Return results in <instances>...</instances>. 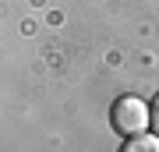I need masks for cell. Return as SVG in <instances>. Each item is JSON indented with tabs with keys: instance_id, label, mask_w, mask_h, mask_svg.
I'll return each mask as SVG.
<instances>
[{
	"instance_id": "2",
	"label": "cell",
	"mask_w": 159,
	"mask_h": 152,
	"mask_svg": "<svg viewBox=\"0 0 159 152\" xmlns=\"http://www.w3.org/2000/svg\"><path fill=\"white\" fill-rule=\"evenodd\" d=\"M120 152H159V135H148V131L131 135V138H124Z\"/></svg>"
},
{
	"instance_id": "1",
	"label": "cell",
	"mask_w": 159,
	"mask_h": 152,
	"mask_svg": "<svg viewBox=\"0 0 159 152\" xmlns=\"http://www.w3.org/2000/svg\"><path fill=\"white\" fill-rule=\"evenodd\" d=\"M110 124H113L117 135H142V131L152 127V106L138 96H120L113 106H110Z\"/></svg>"
},
{
	"instance_id": "3",
	"label": "cell",
	"mask_w": 159,
	"mask_h": 152,
	"mask_svg": "<svg viewBox=\"0 0 159 152\" xmlns=\"http://www.w3.org/2000/svg\"><path fill=\"white\" fill-rule=\"evenodd\" d=\"M148 106H152V131L159 135V92H156V99L148 103Z\"/></svg>"
}]
</instances>
